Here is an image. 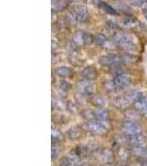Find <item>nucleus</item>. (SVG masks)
<instances>
[{
  "mask_svg": "<svg viewBox=\"0 0 147 166\" xmlns=\"http://www.w3.org/2000/svg\"><path fill=\"white\" fill-rule=\"evenodd\" d=\"M93 116H94V121H98L102 123L108 120V113L105 108H95L93 110Z\"/></svg>",
  "mask_w": 147,
  "mask_h": 166,
  "instance_id": "9b49d317",
  "label": "nucleus"
},
{
  "mask_svg": "<svg viewBox=\"0 0 147 166\" xmlns=\"http://www.w3.org/2000/svg\"><path fill=\"white\" fill-rule=\"evenodd\" d=\"M100 8L102 11H104L105 13H107V15H117V10H116L115 8L112 7V6H110V4H105V2H103V4H101Z\"/></svg>",
  "mask_w": 147,
  "mask_h": 166,
  "instance_id": "6ab92c4d",
  "label": "nucleus"
},
{
  "mask_svg": "<svg viewBox=\"0 0 147 166\" xmlns=\"http://www.w3.org/2000/svg\"><path fill=\"white\" fill-rule=\"evenodd\" d=\"M104 86H105V89L107 90V91H115V86H114V84H113V82H112V80L111 81H107L106 83L104 84Z\"/></svg>",
  "mask_w": 147,
  "mask_h": 166,
  "instance_id": "393cba45",
  "label": "nucleus"
},
{
  "mask_svg": "<svg viewBox=\"0 0 147 166\" xmlns=\"http://www.w3.org/2000/svg\"><path fill=\"white\" fill-rule=\"evenodd\" d=\"M113 39H114V42L116 44H118L122 49L128 50V49H132L134 46V40H133V38L129 35L125 33V32L116 31V32H114Z\"/></svg>",
  "mask_w": 147,
  "mask_h": 166,
  "instance_id": "f257e3e1",
  "label": "nucleus"
},
{
  "mask_svg": "<svg viewBox=\"0 0 147 166\" xmlns=\"http://www.w3.org/2000/svg\"><path fill=\"white\" fill-rule=\"evenodd\" d=\"M92 4H95V6H101L103 4V0H92Z\"/></svg>",
  "mask_w": 147,
  "mask_h": 166,
  "instance_id": "cd10ccee",
  "label": "nucleus"
},
{
  "mask_svg": "<svg viewBox=\"0 0 147 166\" xmlns=\"http://www.w3.org/2000/svg\"><path fill=\"white\" fill-rule=\"evenodd\" d=\"M133 108L136 112L146 113L147 112V97H142L133 104Z\"/></svg>",
  "mask_w": 147,
  "mask_h": 166,
  "instance_id": "4468645a",
  "label": "nucleus"
},
{
  "mask_svg": "<svg viewBox=\"0 0 147 166\" xmlns=\"http://www.w3.org/2000/svg\"><path fill=\"white\" fill-rule=\"evenodd\" d=\"M126 142H127L132 147L142 146L145 142V137L142 134H136V135L126 136Z\"/></svg>",
  "mask_w": 147,
  "mask_h": 166,
  "instance_id": "9d476101",
  "label": "nucleus"
},
{
  "mask_svg": "<svg viewBox=\"0 0 147 166\" xmlns=\"http://www.w3.org/2000/svg\"><path fill=\"white\" fill-rule=\"evenodd\" d=\"M93 40H94V38L92 35L84 32V31H76L73 35V37H72V42L76 46L91 44L93 42Z\"/></svg>",
  "mask_w": 147,
  "mask_h": 166,
  "instance_id": "7ed1b4c3",
  "label": "nucleus"
},
{
  "mask_svg": "<svg viewBox=\"0 0 147 166\" xmlns=\"http://www.w3.org/2000/svg\"><path fill=\"white\" fill-rule=\"evenodd\" d=\"M98 159L103 164H110V163L113 162L114 159V154L113 152L110 150V148H103L102 151L100 152V155H98Z\"/></svg>",
  "mask_w": 147,
  "mask_h": 166,
  "instance_id": "f8f14e48",
  "label": "nucleus"
},
{
  "mask_svg": "<svg viewBox=\"0 0 147 166\" xmlns=\"http://www.w3.org/2000/svg\"><path fill=\"white\" fill-rule=\"evenodd\" d=\"M76 90H77V92L80 93L81 95H83V97L92 95V93H93L92 82L89 81V80L82 79L81 81H79L76 83Z\"/></svg>",
  "mask_w": 147,
  "mask_h": 166,
  "instance_id": "423d86ee",
  "label": "nucleus"
},
{
  "mask_svg": "<svg viewBox=\"0 0 147 166\" xmlns=\"http://www.w3.org/2000/svg\"><path fill=\"white\" fill-rule=\"evenodd\" d=\"M135 19L131 17V15H124L122 20H121V23H122V26L125 28H132L134 27V24H135Z\"/></svg>",
  "mask_w": 147,
  "mask_h": 166,
  "instance_id": "a211bd4d",
  "label": "nucleus"
},
{
  "mask_svg": "<svg viewBox=\"0 0 147 166\" xmlns=\"http://www.w3.org/2000/svg\"><path fill=\"white\" fill-rule=\"evenodd\" d=\"M117 166H127V164L125 162H120L118 164H117Z\"/></svg>",
  "mask_w": 147,
  "mask_h": 166,
  "instance_id": "7c9ffc66",
  "label": "nucleus"
},
{
  "mask_svg": "<svg viewBox=\"0 0 147 166\" xmlns=\"http://www.w3.org/2000/svg\"><path fill=\"white\" fill-rule=\"evenodd\" d=\"M122 132L126 136L131 135H136V134H140L142 133V128L139 126L138 124L136 123L135 121H125L122 124Z\"/></svg>",
  "mask_w": 147,
  "mask_h": 166,
  "instance_id": "20e7f679",
  "label": "nucleus"
},
{
  "mask_svg": "<svg viewBox=\"0 0 147 166\" xmlns=\"http://www.w3.org/2000/svg\"><path fill=\"white\" fill-rule=\"evenodd\" d=\"M75 166H91V165L87 164V163H84V162H79Z\"/></svg>",
  "mask_w": 147,
  "mask_h": 166,
  "instance_id": "c756f323",
  "label": "nucleus"
},
{
  "mask_svg": "<svg viewBox=\"0 0 147 166\" xmlns=\"http://www.w3.org/2000/svg\"><path fill=\"white\" fill-rule=\"evenodd\" d=\"M73 13L75 15L77 22H85L87 17H89V11H87V8L85 7L84 4H75L73 8Z\"/></svg>",
  "mask_w": 147,
  "mask_h": 166,
  "instance_id": "6e6552de",
  "label": "nucleus"
},
{
  "mask_svg": "<svg viewBox=\"0 0 147 166\" xmlns=\"http://www.w3.org/2000/svg\"><path fill=\"white\" fill-rule=\"evenodd\" d=\"M143 12H144V15H145V18H146L147 19V1L146 2H145V4H144V6L143 7Z\"/></svg>",
  "mask_w": 147,
  "mask_h": 166,
  "instance_id": "bb28decb",
  "label": "nucleus"
},
{
  "mask_svg": "<svg viewBox=\"0 0 147 166\" xmlns=\"http://www.w3.org/2000/svg\"><path fill=\"white\" fill-rule=\"evenodd\" d=\"M58 86L59 89L62 90V91H69L71 89V84H70L69 82L64 81V80H60L58 82Z\"/></svg>",
  "mask_w": 147,
  "mask_h": 166,
  "instance_id": "4be33fe9",
  "label": "nucleus"
},
{
  "mask_svg": "<svg viewBox=\"0 0 147 166\" xmlns=\"http://www.w3.org/2000/svg\"><path fill=\"white\" fill-rule=\"evenodd\" d=\"M146 1L147 0H129V2L133 6H136V7H143Z\"/></svg>",
  "mask_w": 147,
  "mask_h": 166,
  "instance_id": "5701e85b",
  "label": "nucleus"
},
{
  "mask_svg": "<svg viewBox=\"0 0 147 166\" xmlns=\"http://www.w3.org/2000/svg\"><path fill=\"white\" fill-rule=\"evenodd\" d=\"M79 135H80V132L74 131V128H72V130H70V131L68 132V136L71 137V139H75V137H77Z\"/></svg>",
  "mask_w": 147,
  "mask_h": 166,
  "instance_id": "b1692460",
  "label": "nucleus"
},
{
  "mask_svg": "<svg viewBox=\"0 0 147 166\" xmlns=\"http://www.w3.org/2000/svg\"><path fill=\"white\" fill-rule=\"evenodd\" d=\"M91 101H92V103L96 108H104L106 106V104H107V102H106V100H105L104 97H102V95H98V94L97 95H93Z\"/></svg>",
  "mask_w": 147,
  "mask_h": 166,
  "instance_id": "dca6fc26",
  "label": "nucleus"
},
{
  "mask_svg": "<svg viewBox=\"0 0 147 166\" xmlns=\"http://www.w3.org/2000/svg\"><path fill=\"white\" fill-rule=\"evenodd\" d=\"M82 77L84 79V80H89V81H92L93 79H95L96 77V71L94 68H85L83 71H82Z\"/></svg>",
  "mask_w": 147,
  "mask_h": 166,
  "instance_id": "2eb2a0df",
  "label": "nucleus"
},
{
  "mask_svg": "<svg viewBox=\"0 0 147 166\" xmlns=\"http://www.w3.org/2000/svg\"><path fill=\"white\" fill-rule=\"evenodd\" d=\"M80 161V156L76 154V152L72 151L68 153V154L60 161L58 166H75Z\"/></svg>",
  "mask_w": 147,
  "mask_h": 166,
  "instance_id": "0eeeda50",
  "label": "nucleus"
},
{
  "mask_svg": "<svg viewBox=\"0 0 147 166\" xmlns=\"http://www.w3.org/2000/svg\"><path fill=\"white\" fill-rule=\"evenodd\" d=\"M142 92H139V91H136V90H132V91H128V92H126L124 95H122V97L126 100V102H127L128 104H131V103H135L136 101L138 100V99H140L142 97Z\"/></svg>",
  "mask_w": 147,
  "mask_h": 166,
  "instance_id": "ddd939ff",
  "label": "nucleus"
},
{
  "mask_svg": "<svg viewBox=\"0 0 147 166\" xmlns=\"http://www.w3.org/2000/svg\"><path fill=\"white\" fill-rule=\"evenodd\" d=\"M100 63L104 66H108L110 69H114L117 66H123V60L120 55L115 53H108L105 55H102L100 58Z\"/></svg>",
  "mask_w": 147,
  "mask_h": 166,
  "instance_id": "f03ea898",
  "label": "nucleus"
},
{
  "mask_svg": "<svg viewBox=\"0 0 147 166\" xmlns=\"http://www.w3.org/2000/svg\"><path fill=\"white\" fill-rule=\"evenodd\" d=\"M112 82L114 86H115L116 90L122 89L124 86L129 83V75L127 73H123V74H117V75H113Z\"/></svg>",
  "mask_w": 147,
  "mask_h": 166,
  "instance_id": "1a4fd4ad",
  "label": "nucleus"
},
{
  "mask_svg": "<svg viewBox=\"0 0 147 166\" xmlns=\"http://www.w3.org/2000/svg\"><path fill=\"white\" fill-rule=\"evenodd\" d=\"M64 7H65V4L61 0H52V11L53 12L61 11L64 9Z\"/></svg>",
  "mask_w": 147,
  "mask_h": 166,
  "instance_id": "aec40b11",
  "label": "nucleus"
},
{
  "mask_svg": "<svg viewBox=\"0 0 147 166\" xmlns=\"http://www.w3.org/2000/svg\"><path fill=\"white\" fill-rule=\"evenodd\" d=\"M131 166H144V162L142 161H137V162H134Z\"/></svg>",
  "mask_w": 147,
  "mask_h": 166,
  "instance_id": "c85d7f7f",
  "label": "nucleus"
},
{
  "mask_svg": "<svg viewBox=\"0 0 147 166\" xmlns=\"http://www.w3.org/2000/svg\"><path fill=\"white\" fill-rule=\"evenodd\" d=\"M55 73L58 74L59 77H69L70 74L72 73V69L70 68V66H58L57 69H55Z\"/></svg>",
  "mask_w": 147,
  "mask_h": 166,
  "instance_id": "f3484780",
  "label": "nucleus"
},
{
  "mask_svg": "<svg viewBox=\"0 0 147 166\" xmlns=\"http://www.w3.org/2000/svg\"><path fill=\"white\" fill-rule=\"evenodd\" d=\"M84 126L86 131L90 132L91 134H94V135H102L106 132V128L103 125V123L98 122V121H87Z\"/></svg>",
  "mask_w": 147,
  "mask_h": 166,
  "instance_id": "39448f33",
  "label": "nucleus"
},
{
  "mask_svg": "<svg viewBox=\"0 0 147 166\" xmlns=\"http://www.w3.org/2000/svg\"><path fill=\"white\" fill-rule=\"evenodd\" d=\"M93 38H94V42L98 44V46H105L106 42H107L106 38H105V35L103 33H96Z\"/></svg>",
  "mask_w": 147,
  "mask_h": 166,
  "instance_id": "412c9836",
  "label": "nucleus"
},
{
  "mask_svg": "<svg viewBox=\"0 0 147 166\" xmlns=\"http://www.w3.org/2000/svg\"><path fill=\"white\" fill-rule=\"evenodd\" d=\"M58 156V148L55 147L54 143H52V159H55Z\"/></svg>",
  "mask_w": 147,
  "mask_h": 166,
  "instance_id": "a878e982",
  "label": "nucleus"
}]
</instances>
